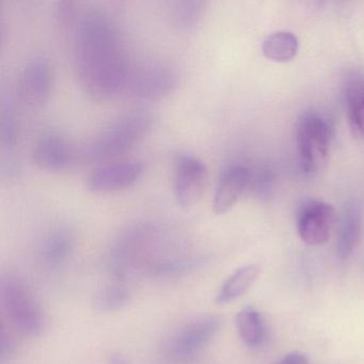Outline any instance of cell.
Here are the masks:
<instances>
[{
    "label": "cell",
    "instance_id": "obj_11",
    "mask_svg": "<svg viewBox=\"0 0 364 364\" xmlns=\"http://www.w3.org/2000/svg\"><path fill=\"white\" fill-rule=\"evenodd\" d=\"M252 173L242 165H233L221 172L213 200V210L216 215L229 212L240 196L250 186Z\"/></svg>",
    "mask_w": 364,
    "mask_h": 364
},
{
    "label": "cell",
    "instance_id": "obj_8",
    "mask_svg": "<svg viewBox=\"0 0 364 364\" xmlns=\"http://www.w3.org/2000/svg\"><path fill=\"white\" fill-rule=\"evenodd\" d=\"M144 173V166L139 161L106 164L91 172L87 187L93 193H114L133 186Z\"/></svg>",
    "mask_w": 364,
    "mask_h": 364
},
{
    "label": "cell",
    "instance_id": "obj_6",
    "mask_svg": "<svg viewBox=\"0 0 364 364\" xmlns=\"http://www.w3.org/2000/svg\"><path fill=\"white\" fill-rule=\"evenodd\" d=\"M221 321L208 315L189 321L172 336L170 350L180 360H188L201 353L218 333Z\"/></svg>",
    "mask_w": 364,
    "mask_h": 364
},
{
    "label": "cell",
    "instance_id": "obj_14",
    "mask_svg": "<svg viewBox=\"0 0 364 364\" xmlns=\"http://www.w3.org/2000/svg\"><path fill=\"white\" fill-rule=\"evenodd\" d=\"M346 112L353 137L364 138V78L353 75L347 82Z\"/></svg>",
    "mask_w": 364,
    "mask_h": 364
},
{
    "label": "cell",
    "instance_id": "obj_13",
    "mask_svg": "<svg viewBox=\"0 0 364 364\" xmlns=\"http://www.w3.org/2000/svg\"><path fill=\"white\" fill-rule=\"evenodd\" d=\"M75 240L73 234L65 228L48 232L39 245L40 259L50 268L65 265L73 255Z\"/></svg>",
    "mask_w": 364,
    "mask_h": 364
},
{
    "label": "cell",
    "instance_id": "obj_25",
    "mask_svg": "<svg viewBox=\"0 0 364 364\" xmlns=\"http://www.w3.org/2000/svg\"><path fill=\"white\" fill-rule=\"evenodd\" d=\"M107 364H131L127 355L116 351V353H110L107 359Z\"/></svg>",
    "mask_w": 364,
    "mask_h": 364
},
{
    "label": "cell",
    "instance_id": "obj_15",
    "mask_svg": "<svg viewBox=\"0 0 364 364\" xmlns=\"http://www.w3.org/2000/svg\"><path fill=\"white\" fill-rule=\"evenodd\" d=\"M361 237V215L355 206H347L340 221L338 240H336V255L340 259L350 257L358 246Z\"/></svg>",
    "mask_w": 364,
    "mask_h": 364
},
{
    "label": "cell",
    "instance_id": "obj_19",
    "mask_svg": "<svg viewBox=\"0 0 364 364\" xmlns=\"http://www.w3.org/2000/svg\"><path fill=\"white\" fill-rule=\"evenodd\" d=\"M236 327L242 342L250 347H259L266 338V325L259 311L245 306L236 315Z\"/></svg>",
    "mask_w": 364,
    "mask_h": 364
},
{
    "label": "cell",
    "instance_id": "obj_2",
    "mask_svg": "<svg viewBox=\"0 0 364 364\" xmlns=\"http://www.w3.org/2000/svg\"><path fill=\"white\" fill-rule=\"evenodd\" d=\"M152 114L135 110L123 114L100 132L89 146L88 157L92 161L117 159L137 146L153 127Z\"/></svg>",
    "mask_w": 364,
    "mask_h": 364
},
{
    "label": "cell",
    "instance_id": "obj_24",
    "mask_svg": "<svg viewBox=\"0 0 364 364\" xmlns=\"http://www.w3.org/2000/svg\"><path fill=\"white\" fill-rule=\"evenodd\" d=\"M277 364H309V359L304 353L294 351L287 353Z\"/></svg>",
    "mask_w": 364,
    "mask_h": 364
},
{
    "label": "cell",
    "instance_id": "obj_9",
    "mask_svg": "<svg viewBox=\"0 0 364 364\" xmlns=\"http://www.w3.org/2000/svg\"><path fill=\"white\" fill-rule=\"evenodd\" d=\"M54 74L50 63L35 58L23 70L18 82L21 101L29 108H40L50 99Z\"/></svg>",
    "mask_w": 364,
    "mask_h": 364
},
{
    "label": "cell",
    "instance_id": "obj_12",
    "mask_svg": "<svg viewBox=\"0 0 364 364\" xmlns=\"http://www.w3.org/2000/svg\"><path fill=\"white\" fill-rule=\"evenodd\" d=\"M33 159L40 169L50 172L61 171L71 165L73 150L63 135L50 132L44 134L36 142Z\"/></svg>",
    "mask_w": 364,
    "mask_h": 364
},
{
    "label": "cell",
    "instance_id": "obj_17",
    "mask_svg": "<svg viewBox=\"0 0 364 364\" xmlns=\"http://www.w3.org/2000/svg\"><path fill=\"white\" fill-rule=\"evenodd\" d=\"M259 274V268L257 265L242 266L236 269L221 285L217 294V304H227L242 297L252 287Z\"/></svg>",
    "mask_w": 364,
    "mask_h": 364
},
{
    "label": "cell",
    "instance_id": "obj_5",
    "mask_svg": "<svg viewBox=\"0 0 364 364\" xmlns=\"http://www.w3.org/2000/svg\"><path fill=\"white\" fill-rule=\"evenodd\" d=\"M180 82L178 71L168 63H155L133 70L127 91L139 100H159L176 90Z\"/></svg>",
    "mask_w": 364,
    "mask_h": 364
},
{
    "label": "cell",
    "instance_id": "obj_20",
    "mask_svg": "<svg viewBox=\"0 0 364 364\" xmlns=\"http://www.w3.org/2000/svg\"><path fill=\"white\" fill-rule=\"evenodd\" d=\"M299 50L297 37L289 31H278L266 38L262 44L264 56L274 63H287L295 58Z\"/></svg>",
    "mask_w": 364,
    "mask_h": 364
},
{
    "label": "cell",
    "instance_id": "obj_3",
    "mask_svg": "<svg viewBox=\"0 0 364 364\" xmlns=\"http://www.w3.org/2000/svg\"><path fill=\"white\" fill-rule=\"evenodd\" d=\"M0 304L10 325L23 336H40L46 327V313L28 285L16 274L0 278Z\"/></svg>",
    "mask_w": 364,
    "mask_h": 364
},
{
    "label": "cell",
    "instance_id": "obj_16",
    "mask_svg": "<svg viewBox=\"0 0 364 364\" xmlns=\"http://www.w3.org/2000/svg\"><path fill=\"white\" fill-rule=\"evenodd\" d=\"M206 4L200 0H180L171 3L168 9V18L174 28L182 33L196 31L205 14Z\"/></svg>",
    "mask_w": 364,
    "mask_h": 364
},
{
    "label": "cell",
    "instance_id": "obj_10",
    "mask_svg": "<svg viewBox=\"0 0 364 364\" xmlns=\"http://www.w3.org/2000/svg\"><path fill=\"white\" fill-rule=\"evenodd\" d=\"M336 220L333 206L323 201L306 204L298 218L297 230L302 242L310 246L325 244Z\"/></svg>",
    "mask_w": 364,
    "mask_h": 364
},
{
    "label": "cell",
    "instance_id": "obj_7",
    "mask_svg": "<svg viewBox=\"0 0 364 364\" xmlns=\"http://www.w3.org/2000/svg\"><path fill=\"white\" fill-rule=\"evenodd\" d=\"M208 181V168L203 161L191 154L180 155L174 169L173 191L183 208H193L201 199Z\"/></svg>",
    "mask_w": 364,
    "mask_h": 364
},
{
    "label": "cell",
    "instance_id": "obj_4",
    "mask_svg": "<svg viewBox=\"0 0 364 364\" xmlns=\"http://www.w3.org/2000/svg\"><path fill=\"white\" fill-rule=\"evenodd\" d=\"M331 131L326 119L309 112L300 119L297 127V146L300 166L308 176L317 173L327 161Z\"/></svg>",
    "mask_w": 364,
    "mask_h": 364
},
{
    "label": "cell",
    "instance_id": "obj_22",
    "mask_svg": "<svg viewBox=\"0 0 364 364\" xmlns=\"http://www.w3.org/2000/svg\"><path fill=\"white\" fill-rule=\"evenodd\" d=\"M18 135V129L16 116L11 108L5 107L1 114V122H0V137H1L4 148L8 150L16 148Z\"/></svg>",
    "mask_w": 364,
    "mask_h": 364
},
{
    "label": "cell",
    "instance_id": "obj_21",
    "mask_svg": "<svg viewBox=\"0 0 364 364\" xmlns=\"http://www.w3.org/2000/svg\"><path fill=\"white\" fill-rule=\"evenodd\" d=\"M204 259L201 257H167L153 265L146 274L156 278H170L195 272L201 267Z\"/></svg>",
    "mask_w": 364,
    "mask_h": 364
},
{
    "label": "cell",
    "instance_id": "obj_23",
    "mask_svg": "<svg viewBox=\"0 0 364 364\" xmlns=\"http://www.w3.org/2000/svg\"><path fill=\"white\" fill-rule=\"evenodd\" d=\"M14 349H16V343H14L11 332L7 331L6 328L3 327L1 333H0V358H1V361L8 359L14 353Z\"/></svg>",
    "mask_w": 364,
    "mask_h": 364
},
{
    "label": "cell",
    "instance_id": "obj_1",
    "mask_svg": "<svg viewBox=\"0 0 364 364\" xmlns=\"http://www.w3.org/2000/svg\"><path fill=\"white\" fill-rule=\"evenodd\" d=\"M78 84L90 99L108 101L127 91L132 69L116 25L107 14L90 11L73 31Z\"/></svg>",
    "mask_w": 364,
    "mask_h": 364
},
{
    "label": "cell",
    "instance_id": "obj_18",
    "mask_svg": "<svg viewBox=\"0 0 364 364\" xmlns=\"http://www.w3.org/2000/svg\"><path fill=\"white\" fill-rule=\"evenodd\" d=\"M132 294L124 281L114 279L97 289L92 299L95 310L109 313L122 310L131 302Z\"/></svg>",
    "mask_w": 364,
    "mask_h": 364
}]
</instances>
